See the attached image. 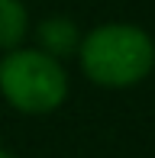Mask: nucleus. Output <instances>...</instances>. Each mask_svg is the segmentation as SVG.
Masks as SVG:
<instances>
[{"instance_id":"obj_1","label":"nucleus","mask_w":155,"mask_h":158,"mask_svg":"<svg viewBox=\"0 0 155 158\" xmlns=\"http://www.w3.org/2000/svg\"><path fill=\"white\" fill-rule=\"evenodd\" d=\"M74 61L94 87L132 90L155 71V35L132 19H103L81 32Z\"/></svg>"},{"instance_id":"obj_2","label":"nucleus","mask_w":155,"mask_h":158,"mask_svg":"<svg viewBox=\"0 0 155 158\" xmlns=\"http://www.w3.org/2000/svg\"><path fill=\"white\" fill-rule=\"evenodd\" d=\"M71 97L68 64L32 42L0 52V100L19 116H52Z\"/></svg>"},{"instance_id":"obj_3","label":"nucleus","mask_w":155,"mask_h":158,"mask_svg":"<svg viewBox=\"0 0 155 158\" xmlns=\"http://www.w3.org/2000/svg\"><path fill=\"white\" fill-rule=\"evenodd\" d=\"M81 26H78L74 16H68V13H48V16L42 19H32V45L42 48L45 55H52V58L58 61H71L78 45H81Z\"/></svg>"},{"instance_id":"obj_4","label":"nucleus","mask_w":155,"mask_h":158,"mask_svg":"<svg viewBox=\"0 0 155 158\" xmlns=\"http://www.w3.org/2000/svg\"><path fill=\"white\" fill-rule=\"evenodd\" d=\"M32 13L26 0H0V52H10L29 42Z\"/></svg>"},{"instance_id":"obj_5","label":"nucleus","mask_w":155,"mask_h":158,"mask_svg":"<svg viewBox=\"0 0 155 158\" xmlns=\"http://www.w3.org/2000/svg\"><path fill=\"white\" fill-rule=\"evenodd\" d=\"M0 158H19L16 152H10V148H0Z\"/></svg>"}]
</instances>
